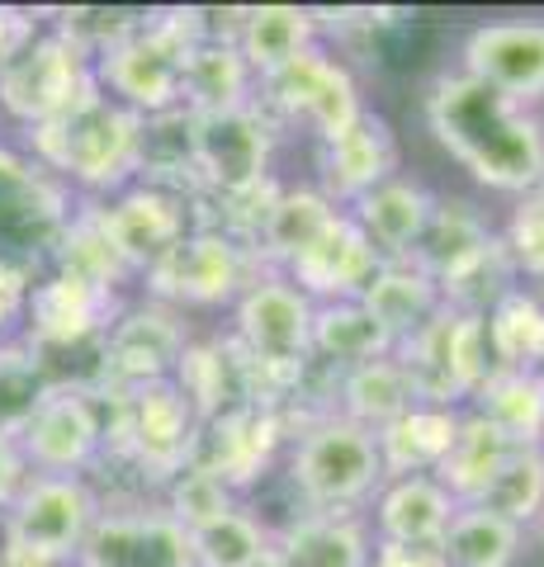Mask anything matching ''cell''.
Returning <instances> with one entry per match:
<instances>
[{
  "label": "cell",
  "instance_id": "1",
  "mask_svg": "<svg viewBox=\"0 0 544 567\" xmlns=\"http://www.w3.org/2000/svg\"><path fill=\"white\" fill-rule=\"evenodd\" d=\"M427 128L487 189L531 194L544 185V123L464 71L431 85Z\"/></svg>",
  "mask_w": 544,
  "mask_h": 567
},
{
  "label": "cell",
  "instance_id": "2",
  "mask_svg": "<svg viewBox=\"0 0 544 567\" xmlns=\"http://www.w3.org/2000/svg\"><path fill=\"white\" fill-rule=\"evenodd\" d=\"M143 114L104 100L95 85L72 114L33 128L29 147L33 162L48 175H58L66 189L76 185L85 194H119L143 171Z\"/></svg>",
  "mask_w": 544,
  "mask_h": 567
},
{
  "label": "cell",
  "instance_id": "3",
  "mask_svg": "<svg viewBox=\"0 0 544 567\" xmlns=\"http://www.w3.org/2000/svg\"><path fill=\"white\" fill-rule=\"evenodd\" d=\"M195 39H199L195 10L147 14L124 43L100 52L91 62L100 95L143 118L181 110V71H185V52Z\"/></svg>",
  "mask_w": 544,
  "mask_h": 567
},
{
  "label": "cell",
  "instance_id": "4",
  "mask_svg": "<svg viewBox=\"0 0 544 567\" xmlns=\"http://www.w3.org/2000/svg\"><path fill=\"white\" fill-rule=\"evenodd\" d=\"M289 483L308 502V511L322 516H356V506L374 502L389 483L379 464V445L370 431L350 425L341 416H322L298 435L289 454Z\"/></svg>",
  "mask_w": 544,
  "mask_h": 567
},
{
  "label": "cell",
  "instance_id": "5",
  "mask_svg": "<svg viewBox=\"0 0 544 567\" xmlns=\"http://www.w3.org/2000/svg\"><path fill=\"white\" fill-rule=\"evenodd\" d=\"M402 374L412 383V398L427 406H454L473 402L483 379L493 374V354H487V331L483 317L435 308L427 327H417L408 341L393 346Z\"/></svg>",
  "mask_w": 544,
  "mask_h": 567
},
{
  "label": "cell",
  "instance_id": "6",
  "mask_svg": "<svg viewBox=\"0 0 544 567\" xmlns=\"http://www.w3.org/2000/svg\"><path fill=\"white\" fill-rule=\"evenodd\" d=\"M72 213V189L58 175L33 156L0 147V270L43 279L39 265L52 260Z\"/></svg>",
  "mask_w": 544,
  "mask_h": 567
},
{
  "label": "cell",
  "instance_id": "7",
  "mask_svg": "<svg viewBox=\"0 0 544 567\" xmlns=\"http://www.w3.org/2000/svg\"><path fill=\"white\" fill-rule=\"evenodd\" d=\"M91 91H95L91 58L52 24L33 29V39L0 71V110L14 123H24L29 133L72 114Z\"/></svg>",
  "mask_w": 544,
  "mask_h": 567
},
{
  "label": "cell",
  "instance_id": "8",
  "mask_svg": "<svg viewBox=\"0 0 544 567\" xmlns=\"http://www.w3.org/2000/svg\"><path fill=\"white\" fill-rule=\"evenodd\" d=\"M256 265L260 260L252 256V246H242L218 227H195L147 270V289L152 303L166 308H218L237 303V293L256 279Z\"/></svg>",
  "mask_w": 544,
  "mask_h": 567
},
{
  "label": "cell",
  "instance_id": "9",
  "mask_svg": "<svg viewBox=\"0 0 544 567\" xmlns=\"http://www.w3.org/2000/svg\"><path fill=\"white\" fill-rule=\"evenodd\" d=\"M256 104L285 123H308L318 142L341 137L350 123L365 114L360 104V85L346 71V62H337L322 48H308L304 58H294L285 71H275L256 85Z\"/></svg>",
  "mask_w": 544,
  "mask_h": 567
},
{
  "label": "cell",
  "instance_id": "10",
  "mask_svg": "<svg viewBox=\"0 0 544 567\" xmlns=\"http://www.w3.org/2000/svg\"><path fill=\"white\" fill-rule=\"evenodd\" d=\"M95 520H100V502H95V492L85 487V477L29 473L20 496H14L6 511V544L76 567V554Z\"/></svg>",
  "mask_w": 544,
  "mask_h": 567
},
{
  "label": "cell",
  "instance_id": "11",
  "mask_svg": "<svg viewBox=\"0 0 544 567\" xmlns=\"http://www.w3.org/2000/svg\"><path fill=\"white\" fill-rule=\"evenodd\" d=\"M119 450H124L152 483H171L175 473H185L195 464L199 416L171 379L119 393Z\"/></svg>",
  "mask_w": 544,
  "mask_h": 567
},
{
  "label": "cell",
  "instance_id": "12",
  "mask_svg": "<svg viewBox=\"0 0 544 567\" xmlns=\"http://www.w3.org/2000/svg\"><path fill=\"white\" fill-rule=\"evenodd\" d=\"M275 123L260 104L227 114H195V175L208 199H242L270 181Z\"/></svg>",
  "mask_w": 544,
  "mask_h": 567
},
{
  "label": "cell",
  "instance_id": "13",
  "mask_svg": "<svg viewBox=\"0 0 544 567\" xmlns=\"http://www.w3.org/2000/svg\"><path fill=\"white\" fill-rule=\"evenodd\" d=\"M91 208L104 227V237L114 241V251L124 256L133 275H147L166 251H175V246L195 233V204L147 181L119 189Z\"/></svg>",
  "mask_w": 544,
  "mask_h": 567
},
{
  "label": "cell",
  "instance_id": "14",
  "mask_svg": "<svg viewBox=\"0 0 544 567\" xmlns=\"http://www.w3.org/2000/svg\"><path fill=\"white\" fill-rule=\"evenodd\" d=\"M20 454L29 468L43 477H81L104 454V416L100 393H76V388H48L39 412L24 421Z\"/></svg>",
  "mask_w": 544,
  "mask_h": 567
},
{
  "label": "cell",
  "instance_id": "15",
  "mask_svg": "<svg viewBox=\"0 0 544 567\" xmlns=\"http://www.w3.org/2000/svg\"><path fill=\"white\" fill-rule=\"evenodd\" d=\"M185 346L189 336L175 308L143 303L119 312L110 331H104V388L110 393H133V388L175 379Z\"/></svg>",
  "mask_w": 544,
  "mask_h": 567
},
{
  "label": "cell",
  "instance_id": "16",
  "mask_svg": "<svg viewBox=\"0 0 544 567\" xmlns=\"http://www.w3.org/2000/svg\"><path fill=\"white\" fill-rule=\"evenodd\" d=\"M24 346L29 350H72L85 341H100L119 317L114 289H100L91 279L52 270L24 298Z\"/></svg>",
  "mask_w": 544,
  "mask_h": 567
},
{
  "label": "cell",
  "instance_id": "17",
  "mask_svg": "<svg viewBox=\"0 0 544 567\" xmlns=\"http://www.w3.org/2000/svg\"><path fill=\"white\" fill-rule=\"evenodd\" d=\"M464 76L483 81L487 91L512 104L544 100V20H506L479 24L464 39Z\"/></svg>",
  "mask_w": 544,
  "mask_h": 567
},
{
  "label": "cell",
  "instance_id": "18",
  "mask_svg": "<svg viewBox=\"0 0 544 567\" xmlns=\"http://www.w3.org/2000/svg\"><path fill=\"white\" fill-rule=\"evenodd\" d=\"M76 567H195L189 535L166 511H100Z\"/></svg>",
  "mask_w": 544,
  "mask_h": 567
},
{
  "label": "cell",
  "instance_id": "19",
  "mask_svg": "<svg viewBox=\"0 0 544 567\" xmlns=\"http://www.w3.org/2000/svg\"><path fill=\"white\" fill-rule=\"evenodd\" d=\"M318 171H322V194L341 213L365 199L374 185L393 181L398 175V137L389 128V118L365 110L341 137L322 142V156H318Z\"/></svg>",
  "mask_w": 544,
  "mask_h": 567
},
{
  "label": "cell",
  "instance_id": "20",
  "mask_svg": "<svg viewBox=\"0 0 544 567\" xmlns=\"http://www.w3.org/2000/svg\"><path fill=\"white\" fill-rule=\"evenodd\" d=\"M279 440H285V416L279 412H270V406H237V412L199 425L195 464L218 473L237 492V487H252L270 468Z\"/></svg>",
  "mask_w": 544,
  "mask_h": 567
},
{
  "label": "cell",
  "instance_id": "21",
  "mask_svg": "<svg viewBox=\"0 0 544 567\" xmlns=\"http://www.w3.org/2000/svg\"><path fill=\"white\" fill-rule=\"evenodd\" d=\"M379 265H383V256L370 246V237L350 223V213H337V223H331L285 275L312 303H341V298L365 293V284L374 279Z\"/></svg>",
  "mask_w": 544,
  "mask_h": 567
},
{
  "label": "cell",
  "instance_id": "22",
  "mask_svg": "<svg viewBox=\"0 0 544 567\" xmlns=\"http://www.w3.org/2000/svg\"><path fill=\"white\" fill-rule=\"evenodd\" d=\"M460 502L435 483L431 473L412 477H389L374 496V520H379V544L393 548H441L450 516Z\"/></svg>",
  "mask_w": 544,
  "mask_h": 567
},
{
  "label": "cell",
  "instance_id": "23",
  "mask_svg": "<svg viewBox=\"0 0 544 567\" xmlns=\"http://www.w3.org/2000/svg\"><path fill=\"white\" fill-rule=\"evenodd\" d=\"M431 208H435V194L427 185L408 181V175H393V181L374 185L346 213H350V223L370 237V246L383 260H408L417 237H421V227H427V218H431Z\"/></svg>",
  "mask_w": 544,
  "mask_h": 567
},
{
  "label": "cell",
  "instance_id": "24",
  "mask_svg": "<svg viewBox=\"0 0 544 567\" xmlns=\"http://www.w3.org/2000/svg\"><path fill=\"white\" fill-rule=\"evenodd\" d=\"M337 204L327 199L318 185H298V189H275V199L260 218L252 237V256L270 270H289V265L318 241L331 223H337Z\"/></svg>",
  "mask_w": 544,
  "mask_h": 567
},
{
  "label": "cell",
  "instance_id": "25",
  "mask_svg": "<svg viewBox=\"0 0 544 567\" xmlns=\"http://www.w3.org/2000/svg\"><path fill=\"white\" fill-rule=\"evenodd\" d=\"M171 383L181 388L189 406H195L199 425L237 412V406H252L247 360H242L237 341H189Z\"/></svg>",
  "mask_w": 544,
  "mask_h": 567
},
{
  "label": "cell",
  "instance_id": "26",
  "mask_svg": "<svg viewBox=\"0 0 544 567\" xmlns=\"http://www.w3.org/2000/svg\"><path fill=\"white\" fill-rule=\"evenodd\" d=\"M256 100V76L233 39H195L181 71V104L189 114H227Z\"/></svg>",
  "mask_w": 544,
  "mask_h": 567
},
{
  "label": "cell",
  "instance_id": "27",
  "mask_svg": "<svg viewBox=\"0 0 544 567\" xmlns=\"http://www.w3.org/2000/svg\"><path fill=\"white\" fill-rule=\"evenodd\" d=\"M233 43L260 85L275 71H285L294 58H304L308 48H318V14L304 6H252L242 10Z\"/></svg>",
  "mask_w": 544,
  "mask_h": 567
},
{
  "label": "cell",
  "instance_id": "28",
  "mask_svg": "<svg viewBox=\"0 0 544 567\" xmlns=\"http://www.w3.org/2000/svg\"><path fill=\"white\" fill-rule=\"evenodd\" d=\"M360 308L374 317L379 331L389 341H408L417 327L431 322V312L441 308V284H435L427 270H417L412 260H383L374 279L365 284Z\"/></svg>",
  "mask_w": 544,
  "mask_h": 567
},
{
  "label": "cell",
  "instance_id": "29",
  "mask_svg": "<svg viewBox=\"0 0 544 567\" xmlns=\"http://www.w3.org/2000/svg\"><path fill=\"white\" fill-rule=\"evenodd\" d=\"M454 431H460V412H454V406H427V402L408 406L393 425H383L374 435L383 477L435 473L454 445Z\"/></svg>",
  "mask_w": 544,
  "mask_h": 567
},
{
  "label": "cell",
  "instance_id": "30",
  "mask_svg": "<svg viewBox=\"0 0 544 567\" xmlns=\"http://www.w3.org/2000/svg\"><path fill=\"white\" fill-rule=\"evenodd\" d=\"M374 539L356 516H312L294 520L275 544L270 567H370Z\"/></svg>",
  "mask_w": 544,
  "mask_h": 567
},
{
  "label": "cell",
  "instance_id": "31",
  "mask_svg": "<svg viewBox=\"0 0 544 567\" xmlns=\"http://www.w3.org/2000/svg\"><path fill=\"white\" fill-rule=\"evenodd\" d=\"M493 237H497L493 223H487L469 199H435L431 218H427V227H421V237H417L408 260L417 265V270H427L435 284H445L450 275H460Z\"/></svg>",
  "mask_w": 544,
  "mask_h": 567
},
{
  "label": "cell",
  "instance_id": "32",
  "mask_svg": "<svg viewBox=\"0 0 544 567\" xmlns=\"http://www.w3.org/2000/svg\"><path fill=\"white\" fill-rule=\"evenodd\" d=\"M516 445L506 440L497 425H487L479 412H460V431H454V445L450 454L441 458V468H435L431 477L441 483L460 506H479L487 483L497 477V468L506 464V454H512Z\"/></svg>",
  "mask_w": 544,
  "mask_h": 567
},
{
  "label": "cell",
  "instance_id": "33",
  "mask_svg": "<svg viewBox=\"0 0 544 567\" xmlns=\"http://www.w3.org/2000/svg\"><path fill=\"white\" fill-rule=\"evenodd\" d=\"M337 398H341V421L360 425V431L379 435L383 425H393L408 406H417L412 398V383L402 374L398 354H383V360L370 364H356V369H341L337 374Z\"/></svg>",
  "mask_w": 544,
  "mask_h": 567
},
{
  "label": "cell",
  "instance_id": "34",
  "mask_svg": "<svg viewBox=\"0 0 544 567\" xmlns=\"http://www.w3.org/2000/svg\"><path fill=\"white\" fill-rule=\"evenodd\" d=\"M473 412L497 425L516 450H544V374L493 369L473 393Z\"/></svg>",
  "mask_w": 544,
  "mask_h": 567
},
{
  "label": "cell",
  "instance_id": "35",
  "mask_svg": "<svg viewBox=\"0 0 544 567\" xmlns=\"http://www.w3.org/2000/svg\"><path fill=\"white\" fill-rule=\"evenodd\" d=\"M393 354V341L379 331V322L360 308V298H341V303H318L312 312V360L341 369L370 364Z\"/></svg>",
  "mask_w": 544,
  "mask_h": 567
},
{
  "label": "cell",
  "instance_id": "36",
  "mask_svg": "<svg viewBox=\"0 0 544 567\" xmlns=\"http://www.w3.org/2000/svg\"><path fill=\"white\" fill-rule=\"evenodd\" d=\"M487 354L493 369H525V374H544V303L525 289H512L502 303L483 317Z\"/></svg>",
  "mask_w": 544,
  "mask_h": 567
},
{
  "label": "cell",
  "instance_id": "37",
  "mask_svg": "<svg viewBox=\"0 0 544 567\" xmlns=\"http://www.w3.org/2000/svg\"><path fill=\"white\" fill-rule=\"evenodd\" d=\"M521 539L525 529L493 516L483 506H460L445 525V539H441V563L445 567H512L521 554Z\"/></svg>",
  "mask_w": 544,
  "mask_h": 567
},
{
  "label": "cell",
  "instance_id": "38",
  "mask_svg": "<svg viewBox=\"0 0 544 567\" xmlns=\"http://www.w3.org/2000/svg\"><path fill=\"white\" fill-rule=\"evenodd\" d=\"M185 535H189V558H195V567H270V558H275V539L266 535V525L242 506L185 529Z\"/></svg>",
  "mask_w": 544,
  "mask_h": 567
},
{
  "label": "cell",
  "instance_id": "39",
  "mask_svg": "<svg viewBox=\"0 0 544 567\" xmlns=\"http://www.w3.org/2000/svg\"><path fill=\"white\" fill-rule=\"evenodd\" d=\"M516 279H521V270H516L512 251H506L502 237H493L460 275H450L441 284V303L454 308V312H469V317H487L506 293L521 289Z\"/></svg>",
  "mask_w": 544,
  "mask_h": 567
},
{
  "label": "cell",
  "instance_id": "40",
  "mask_svg": "<svg viewBox=\"0 0 544 567\" xmlns=\"http://www.w3.org/2000/svg\"><path fill=\"white\" fill-rule=\"evenodd\" d=\"M483 511L512 520V525H531L544 516V450H512L497 477L483 492Z\"/></svg>",
  "mask_w": 544,
  "mask_h": 567
},
{
  "label": "cell",
  "instance_id": "41",
  "mask_svg": "<svg viewBox=\"0 0 544 567\" xmlns=\"http://www.w3.org/2000/svg\"><path fill=\"white\" fill-rule=\"evenodd\" d=\"M43 398H48V379L39 360H33V350L24 341L20 346L6 341L0 346V431L20 435Z\"/></svg>",
  "mask_w": 544,
  "mask_h": 567
},
{
  "label": "cell",
  "instance_id": "42",
  "mask_svg": "<svg viewBox=\"0 0 544 567\" xmlns=\"http://www.w3.org/2000/svg\"><path fill=\"white\" fill-rule=\"evenodd\" d=\"M233 506H237V492L227 487L218 473H208L204 464H189L185 473H175L166 483V516L175 525H185V529L214 520Z\"/></svg>",
  "mask_w": 544,
  "mask_h": 567
},
{
  "label": "cell",
  "instance_id": "43",
  "mask_svg": "<svg viewBox=\"0 0 544 567\" xmlns=\"http://www.w3.org/2000/svg\"><path fill=\"white\" fill-rule=\"evenodd\" d=\"M147 14H133V10H62L58 20H52V29L66 33L85 58H100V52H110L129 39V33L143 24Z\"/></svg>",
  "mask_w": 544,
  "mask_h": 567
},
{
  "label": "cell",
  "instance_id": "44",
  "mask_svg": "<svg viewBox=\"0 0 544 567\" xmlns=\"http://www.w3.org/2000/svg\"><path fill=\"white\" fill-rule=\"evenodd\" d=\"M502 241H506V251H512L516 270L525 279L544 275V185L531 189V194H521V204L512 213V223H506Z\"/></svg>",
  "mask_w": 544,
  "mask_h": 567
},
{
  "label": "cell",
  "instance_id": "45",
  "mask_svg": "<svg viewBox=\"0 0 544 567\" xmlns=\"http://www.w3.org/2000/svg\"><path fill=\"white\" fill-rule=\"evenodd\" d=\"M24 454H20V440H14L10 431H0V511H10V502L20 496L24 487Z\"/></svg>",
  "mask_w": 544,
  "mask_h": 567
},
{
  "label": "cell",
  "instance_id": "46",
  "mask_svg": "<svg viewBox=\"0 0 544 567\" xmlns=\"http://www.w3.org/2000/svg\"><path fill=\"white\" fill-rule=\"evenodd\" d=\"M33 29H39V20H33V14L0 6V71H6V62L33 39Z\"/></svg>",
  "mask_w": 544,
  "mask_h": 567
},
{
  "label": "cell",
  "instance_id": "47",
  "mask_svg": "<svg viewBox=\"0 0 544 567\" xmlns=\"http://www.w3.org/2000/svg\"><path fill=\"white\" fill-rule=\"evenodd\" d=\"M370 567H445V563H441L435 548H393V544H379Z\"/></svg>",
  "mask_w": 544,
  "mask_h": 567
},
{
  "label": "cell",
  "instance_id": "48",
  "mask_svg": "<svg viewBox=\"0 0 544 567\" xmlns=\"http://www.w3.org/2000/svg\"><path fill=\"white\" fill-rule=\"evenodd\" d=\"M0 567H72V563H52V558H39V554H24V548H0Z\"/></svg>",
  "mask_w": 544,
  "mask_h": 567
},
{
  "label": "cell",
  "instance_id": "49",
  "mask_svg": "<svg viewBox=\"0 0 544 567\" xmlns=\"http://www.w3.org/2000/svg\"><path fill=\"white\" fill-rule=\"evenodd\" d=\"M20 303H10L6 293H0V346H6V331H10V322H20Z\"/></svg>",
  "mask_w": 544,
  "mask_h": 567
},
{
  "label": "cell",
  "instance_id": "50",
  "mask_svg": "<svg viewBox=\"0 0 544 567\" xmlns=\"http://www.w3.org/2000/svg\"><path fill=\"white\" fill-rule=\"evenodd\" d=\"M531 293H535L540 303H544V275H540V279H531Z\"/></svg>",
  "mask_w": 544,
  "mask_h": 567
}]
</instances>
